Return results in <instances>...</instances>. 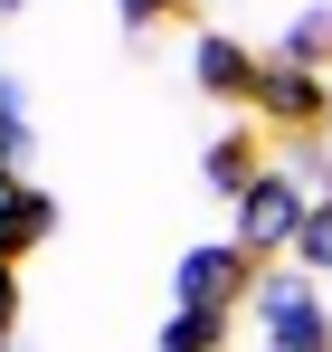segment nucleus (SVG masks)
I'll use <instances>...</instances> for the list:
<instances>
[{
    "mask_svg": "<svg viewBox=\"0 0 332 352\" xmlns=\"http://www.w3.org/2000/svg\"><path fill=\"white\" fill-rule=\"evenodd\" d=\"M180 10H190V0H114V19H123L133 38H143V29H162V19H180Z\"/></svg>",
    "mask_w": 332,
    "mask_h": 352,
    "instance_id": "13",
    "label": "nucleus"
},
{
    "mask_svg": "<svg viewBox=\"0 0 332 352\" xmlns=\"http://www.w3.org/2000/svg\"><path fill=\"white\" fill-rule=\"evenodd\" d=\"M257 257L237 248V238H190L180 248V267H171V305H200V314H247L257 305Z\"/></svg>",
    "mask_w": 332,
    "mask_h": 352,
    "instance_id": "3",
    "label": "nucleus"
},
{
    "mask_svg": "<svg viewBox=\"0 0 332 352\" xmlns=\"http://www.w3.org/2000/svg\"><path fill=\"white\" fill-rule=\"evenodd\" d=\"M19 314H29V267L0 257V352H10V333H19Z\"/></svg>",
    "mask_w": 332,
    "mask_h": 352,
    "instance_id": "12",
    "label": "nucleus"
},
{
    "mask_svg": "<svg viewBox=\"0 0 332 352\" xmlns=\"http://www.w3.org/2000/svg\"><path fill=\"white\" fill-rule=\"evenodd\" d=\"M285 267H304L313 286H332V200L304 219V238H294V257H285Z\"/></svg>",
    "mask_w": 332,
    "mask_h": 352,
    "instance_id": "10",
    "label": "nucleus"
},
{
    "mask_svg": "<svg viewBox=\"0 0 332 352\" xmlns=\"http://www.w3.org/2000/svg\"><path fill=\"white\" fill-rule=\"evenodd\" d=\"M257 124L285 133V143H323V133H332V76H323V67H294V58H266Z\"/></svg>",
    "mask_w": 332,
    "mask_h": 352,
    "instance_id": "4",
    "label": "nucleus"
},
{
    "mask_svg": "<svg viewBox=\"0 0 332 352\" xmlns=\"http://www.w3.org/2000/svg\"><path fill=\"white\" fill-rule=\"evenodd\" d=\"M237 324H257L266 352H332V295L313 286L304 267H266V276H257V305H247Z\"/></svg>",
    "mask_w": 332,
    "mask_h": 352,
    "instance_id": "1",
    "label": "nucleus"
},
{
    "mask_svg": "<svg viewBox=\"0 0 332 352\" xmlns=\"http://www.w3.org/2000/svg\"><path fill=\"white\" fill-rule=\"evenodd\" d=\"M266 172H276V162H266V124H228V133H209V153H200V181H209L219 200H247Z\"/></svg>",
    "mask_w": 332,
    "mask_h": 352,
    "instance_id": "6",
    "label": "nucleus"
},
{
    "mask_svg": "<svg viewBox=\"0 0 332 352\" xmlns=\"http://www.w3.org/2000/svg\"><path fill=\"white\" fill-rule=\"evenodd\" d=\"M237 314H200V305H171L162 314V352H228Z\"/></svg>",
    "mask_w": 332,
    "mask_h": 352,
    "instance_id": "9",
    "label": "nucleus"
},
{
    "mask_svg": "<svg viewBox=\"0 0 332 352\" xmlns=\"http://www.w3.org/2000/svg\"><path fill=\"white\" fill-rule=\"evenodd\" d=\"M29 153V105H19V76H0V172H19Z\"/></svg>",
    "mask_w": 332,
    "mask_h": 352,
    "instance_id": "11",
    "label": "nucleus"
},
{
    "mask_svg": "<svg viewBox=\"0 0 332 352\" xmlns=\"http://www.w3.org/2000/svg\"><path fill=\"white\" fill-rule=\"evenodd\" d=\"M57 229V200L38 190V181H19V172H0V257L10 267H29L38 257V238Z\"/></svg>",
    "mask_w": 332,
    "mask_h": 352,
    "instance_id": "7",
    "label": "nucleus"
},
{
    "mask_svg": "<svg viewBox=\"0 0 332 352\" xmlns=\"http://www.w3.org/2000/svg\"><path fill=\"white\" fill-rule=\"evenodd\" d=\"M276 58H294V67H323V76H332V0H304V10L285 19Z\"/></svg>",
    "mask_w": 332,
    "mask_h": 352,
    "instance_id": "8",
    "label": "nucleus"
},
{
    "mask_svg": "<svg viewBox=\"0 0 332 352\" xmlns=\"http://www.w3.org/2000/svg\"><path fill=\"white\" fill-rule=\"evenodd\" d=\"M257 86H266V58H257L247 38H228V29H200V38H190V96L257 115Z\"/></svg>",
    "mask_w": 332,
    "mask_h": 352,
    "instance_id": "5",
    "label": "nucleus"
},
{
    "mask_svg": "<svg viewBox=\"0 0 332 352\" xmlns=\"http://www.w3.org/2000/svg\"><path fill=\"white\" fill-rule=\"evenodd\" d=\"M228 210H237V219H228V238H237L257 267H285V257H294V238H304V219H313V190L276 162V172L257 181L247 200H228Z\"/></svg>",
    "mask_w": 332,
    "mask_h": 352,
    "instance_id": "2",
    "label": "nucleus"
},
{
    "mask_svg": "<svg viewBox=\"0 0 332 352\" xmlns=\"http://www.w3.org/2000/svg\"><path fill=\"white\" fill-rule=\"evenodd\" d=\"M10 10H29V0H0V19H10Z\"/></svg>",
    "mask_w": 332,
    "mask_h": 352,
    "instance_id": "14",
    "label": "nucleus"
}]
</instances>
